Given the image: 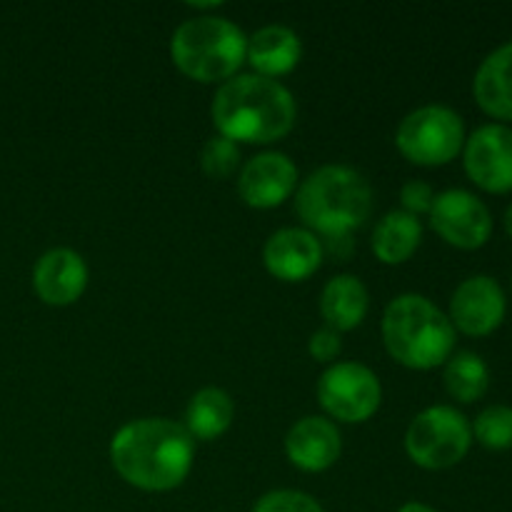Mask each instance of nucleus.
I'll list each match as a JSON object with an SVG mask.
<instances>
[{"label":"nucleus","instance_id":"f257e3e1","mask_svg":"<svg viewBox=\"0 0 512 512\" xmlns=\"http://www.w3.org/2000/svg\"><path fill=\"white\" fill-rule=\"evenodd\" d=\"M195 445L183 425L145 418L123 425L110 440V460L120 478L145 493H168L188 478Z\"/></svg>","mask_w":512,"mask_h":512},{"label":"nucleus","instance_id":"f03ea898","mask_svg":"<svg viewBox=\"0 0 512 512\" xmlns=\"http://www.w3.org/2000/svg\"><path fill=\"white\" fill-rule=\"evenodd\" d=\"M295 210L310 233L325 240L323 248L345 258L353 250L350 233L363 228L373 210V190L360 170L323 165L300 183Z\"/></svg>","mask_w":512,"mask_h":512},{"label":"nucleus","instance_id":"7ed1b4c3","mask_svg":"<svg viewBox=\"0 0 512 512\" xmlns=\"http://www.w3.org/2000/svg\"><path fill=\"white\" fill-rule=\"evenodd\" d=\"M210 113L223 138L268 145L293 130L298 108L290 90L278 80L248 73L220 85Z\"/></svg>","mask_w":512,"mask_h":512},{"label":"nucleus","instance_id":"20e7f679","mask_svg":"<svg viewBox=\"0 0 512 512\" xmlns=\"http://www.w3.org/2000/svg\"><path fill=\"white\" fill-rule=\"evenodd\" d=\"M383 340L400 365L433 370L453 355L455 328L448 315L425 295L405 293L385 308Z\"/></svg>","mask_w":512,"mask_h":512},{"label":"nucleus","instance_id":"39448f33","mask_svg":"<svg viewBox=\"0 0 512 512\" xmlns=\"http://www.w3.org/2000/svg\"><path fill=\"white\" fill-rule=\"evenodd\" d=\"M248 38L243 30L220 15H195L185 20L170 40V55L180 73L198 83L230 80L243 65Z\"/></svg>","mask_w":512,"mask_h":512},{"label":"nucleus","instance_id":"423d86ee","mask_svg":"<svg viewBox=\"0 0 512 512\" xmlns=\"http://www.w3.org/2000/svg\"><path fill=\"white\" fill-rule=\"evenodd\" d=\"M470 445V420L450 405H433L418 413L405 433V453L425 470L453 468L468 455Z\"/></svg>","mask_w":512,"mask_h":512},{"label":"nucleus","instance_id":"0eeeda50","mask_svg":"<svg viewBox=\"0 0 512 512\" xmlns=\"http://www.w3.org/2000/svg\"><path fill=\"white\" fill-rule=\"evenodd\" d=\"M395 143L410 163L445 165L465 145L463 118L445 105H423L400 120Z\"/></svg>","mask_w":512,"mask_h":512},{"label":"nucleus","instance_id":"6e6552de","mask_svg":"<svg viewBox=\"0 0 512 512\" xmlns=\"http://www.w3.org/2000/svg\"><path fill=\"white\" fill-rule=\"evenodd\" d=\"M378 375L360 363H335L320 375L318 400L340 423H365L380 408Z\"/></svg>","mask_w":512,"mask_h":512},{"label":"nucleus","instance_id":"1a4fd4ad","mask_svg":"<svg viewBox=\"0 0 512 512\" xmlns=\"http://www.w3.org/2000/svg\"><path fill=\"white\" fill-rule=\"evenodd\" d=\"M430 225L448 245L460 250H478L493 235V215L478 195L468 190H445L435 195Z\"/></svg>","mask_w":512,"mask_h":512},{"label":"nucleus","instance_id":"9d476101","mask_svg":"<svg viewBox=\"0 0 512 512\" xmlns=\"http://www.w3.org/2000/svg\"><path fill=\"white\" fill-rule=\"evenodd\" d=\"M463 163L468 178L480 190L503 195L512 190V128L488 123L473 130L463 145Z\"/></svg>","mask_w":512,"mask_h":512},{"label":"nucleus","instance_id":"9b49d317","mask_svg":"<svg viewBox=\"0 0 512 512\" xmlns=\"http://www.w3.org/2000/svg\"><path fill=\"white\" fill-rule=\"evenodd\" d=\"M508 303L500 283L490 275H473L450 298V323L470 338H485L503 325Z\"/></svg>","mask_w":512,"mask_h":512},{"label":"nucleus","instance_id":"f8f14e48","mask_svg":"<svg viewBox=\"0 0 512 512\" xmlns=\"http://www.w3.org/2000/svg\"><path fill=\"white\" fill-rule=\"evenodd\" d=\"M298 185V168L283 153H260L243 165L238 193L250 208L268 210L285 203Z\"/></svg>","mask_w":512,"mask_h":512},{"label":"nucleus","instance_id":"ddd939ff","mask_svg":"<svg viewBox=\"0 0 512 512\" xmlns=\"http://www.w3.org/2000/svg\"><path fill=\"white\" fill-rule=\"evenodd\" d=\"M325 248L308 228H283L265 243L263 260L273 278L285 283L308 280L323 263Z\"/></svg>","mask_w":512,"mask_h":512},{"label":"nucleus","instance_id":"4468645a","mask_svg":"<svg viewBox=\"0 0 512 512\" xmlns=\"http://www.w3.org/2000/svg\"><path fill=\"white\" fill-rule=\"evenodd\" d=\"M88 285V265L75 250L55 248L48 250L35 263L33 288L43 303L63 308L75 303Z\"/></svg>","mask_w":512,"mask_h":512},{"label":"nucleus","instance_id":"2eb2a0df","mask_svg":"<svg viewBox=\"0 0 512 512\" xmlns=\"http://www.w3.org/2000/svg\"><path fill=\"white\" fill-rule=\"evenodd\" d=\"M343 440L338 428L330 420L310 415L298 420L285 435V453L295 468L305 473H323L330 465L338 463Z\"/></svg>","mask_w":512,"mask_h":512},{"label":"nucleus","instance_id":"dca6fc26","mask_svg":"<svg viewBox=\"0 0 512 512\" xmlns=\"http://www.w3.org/2000/svg\"><path fill=\"white\" fill-rule=\"evenodd\" d=\"M303 55V43L295 35V30L285 25H265L255 30L248 38V50L245 58L255 68V75L263 78H278V75L290 73L300 63Z\"/></svg>","mask_w":512,"mask_h":512},{"label":"nucleus","instance_id":"f3484780","mask_svg":"<svg viewBox=\"0 0 512 512\" xmlns=\"http://www.w3.org/2000/svg\"><path fill=\"white\" fill-rule=\"evenodd\" d=\"M473 95L480 110L512 123V40L495 48L480 63L473 80Z\"/></svg>","mask_w":512,"mask_h":512},{"label":"nucleus","instance_id":"a211bd4d","mask_svg":"<svg viewBox=\"0 0 512 512\" xmlns=\"http://www.w3.org/2000/svg\"><path fill=\"white\" fill-rule=\"evenodd\" d=\"M320 313L328 328L345 333L358 328L368 313V288L355 275H335L320 295Z\"/></svg>","mask_w":512,"mask_h":512},{"label":"nucleus","instance_id":"6ab92c4d","mask_svg":"<svg viewBox=\"0 0 512 512\" xmlns=\"http://www.w3.org/2000/svg\"><path fill=\"white\" fill-rule=\"evenodd\" d=\"M233 415V398L223 388H203L190 398L183 428L193 440H215L233 425Z\"/></svg>","mask_w":512,"mask_h":512},{"label":"nucleus","instance_id":"aec40b11","mask_svg":"<svg viewBox=\"0 0 512 512\" xmlns=\"http://www.w3.org/2000/svg\"><path fill=\"white\" fill-rule=\"evenodd\" d=\"M423 240V225L405 210H390L373 233V253L385 265H400L418 250Z\"/></svg>","mask_w":512,"mask_h":512},{"label":"nucleus","instance_id":"412c9836","mask_svg":"<svg viewBox=\"0 0 512 512\" xmlns=\"http://www.w3.org/2000/svg\"><path fill=\"white\" fill-rule=\"evenodd\" d=\"M443 383L450 398L458 403H475L483 398L490 388V368L478 353H463L450 355L443 370Z\"/></svg>","mask_w":512,"mask_h":512},{"label":"nucleus","instance_id":"4be33fe9","mask_svg":"<svg viewBox=\"0 0 512 512\" xmlns=\"http://www.w3.org/2000/svg\"><path fill=\"white\" fill-rule=\"evenodd\" d=\"M473 440H478L483 448L495 450H510L512 448V408L510 405H490L483 413L475 418Z\"/></svg>","mask_w":512,"mask_h":512},{"label":"nucleus","instance_id":"5701e85b","mask_svg":"<svg viewBox=\"0 0 512 512\" xmlns=\"http://www.w3.org/2000/svg\"><path fill=\"white\" fill-rule=\"evenodd\" d=\"M200 165H203L205 175L215 180L230 178V175L238 170L240 165V148L233 140L223 138V135H215L208 143L203 145V153H200Z\"/></svg>","mask_w":512,"mask_h":512},{"label":"nucleus","instance_id":"b1692460","mask_svg":"<svg viewBox=\"0 0 512 512\" xmlns=\"http://www.w3.org/2000/svg\"><path fill=\"white\" fill-rule=\"evenodd\" d=\"M253 512H323L318 500L300 490H273L255 503Z\"/></svg>","mask_w":512,"mask_h":512},{"label":"nucleus","instance_id":"393cba45","mask_svg":"<svg viewBox=\"0 0 512 512\" xmlns=\"http://www.w3.org/2000/svg\"><path fill=\"white\" fill-rule=\"evenodd\" d=\"M400 200H403V208L405 213L415 215L418 218L420 213H430L435 203V193L428 183L423 180H408L400 190Z\"/></svg>","mask_w":512,"mask_h":512},{"label":"nucleus","instance_id":"a878e982","mask_svg":"<svg viewBox=\"0 0 512 512\" xmlns=\"http://www.w3.org/2000/svg\"><path fill=\"white\" fill-rule=\"evenodd\" d=\"M340 350H343V343H340V333L333 328H323L318 333L310 335L308 340V353L313 355L320 363H330L333 358H338Z\"/></svg>","mask_w":512,"mask_h":512},{"label":"nucleus","instance_id":"bb28decb","mask_svg":"<svg viewBox=\"0 0 512 512\" xmlns=\"http://www.w3.org/2000/svg\"><path fill=\"white\" fill-rule=\"evenodd\" d=\"M398 512H438V510L430 508V505H425V503H405Z\"/></svg>","mask_w":512,"mask_h":512},{"label":"nucleus","instance_id":"cd10ccee","mask_svg":"<svg viewBox=\"0 0 512 512\" xmlns=\"http://www.w3.org/2000/svg\"><path fill=\"white\" fill-rule=\"evenodd\" d=\"M505 230H508V235L512 240V203L508 205V210H505Z\"/></svg>","mask_w":512,"mask_h":512}]
</instances>
